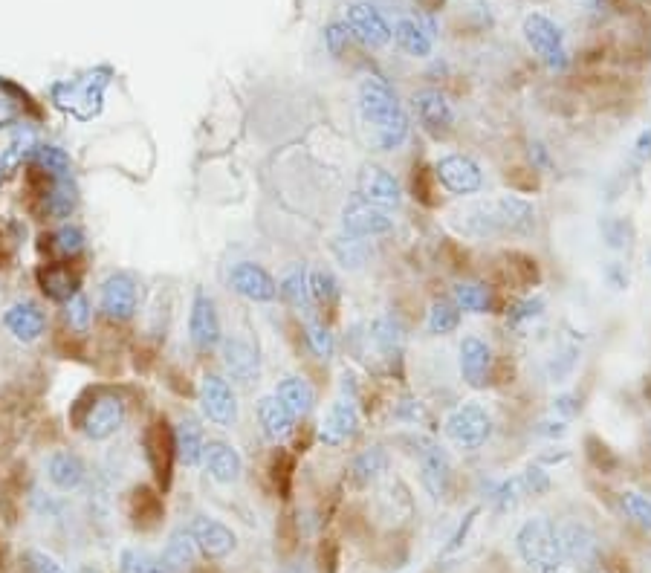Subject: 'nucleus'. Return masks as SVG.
<instances>
[{
    "mask_svg": "<svg viewBox=\"0 0 651 573\" xmlns=\"http://www.w3.org/2000/svg\"><path fill=\"white\" fill-rule=\"evenodd\" d=\"M356 102H359V113L362 122L371 134V148L374 151H397L408 139V116L403 105L397 102L394 87L388 84L385 76L380 73H368L359 87H356Z\"/></svg>",
    "mask_w": 651,
    "mask_h": 573,
    "instance_id": "1",
    "label": "nucleus"
},
{
    "mask_svg": "<svg viewBox=\"0 0 651 573\" xmlns=\"http://www.w3.org/2000/svg\"><path fill=\"white\" fill-rule=\"evenodd\" d=\"M518 556L536 568V571H550V568H562L565 556L559 547V536H556V524L544 516L527 519L516 533Z\"/></svg>",
    "mask_w": 651,
    "mask_h": 573,
    "instance_id": "2",
    "label": "nucleus"
},
{
    "mask_svg": "<svg viewBox=\"0 0 651 573\" xmlns=\"http://www.w3.org/2000/svg\"><path fill=\"white\" fill-rule=\"evenodd\" d=\"M524 41L550 73H562L568 67L570 55L568 47H565V32L553 18H547L542 12L527 15L524 18Z\"/></svg>",
    "mask_w": 651,
    "mask_h": 573,
    "instance_id": "3",
    "label": "nucleus"
},
{
    "mask_svg": "<svg viewBox=\"0 0 651 573\" xmlns=\"http://www.w3.org/2000/svg\"><path fill=\"white\" fill-rule=\"evenodd\" d=\"M443 429L458 449L475 452L487 446V440L492 437V414L481 403H463L446 417Z\"/></svg>",
    "mask_w": 651,
    "mask_h": 573,
    "instance_id": "4",
    "label": "nucleus"
},
{
    "mask_svg": "<svg viewBox=\"0 0 651 573\" xmlns=\"http://www.w3.org/2000/svg\"><path fill=\"white\" fill-rule=\"evenodd\" d=\"M434 180L440 189H446L455 197H472L484 189L481 165L466 154H446L434 163Z\"/></svg>",
    "mask_w": 651,
    "mask_h": 573,
    "instance_id": "5",
    "label": "nucleus"
},
{
    "mask_svg": "<svg viewBox=\"0 0 651 573\" xmlns=\"http://www.w3.org/2000/svg\"><path fill=\"white\" fill-rule=\"evenodd\" d=\"M345 27L351 29V35L362 47H371V50H380L394 38L385 15L368 0H353L345 6Z\"/></svg>",
    "mask_w": 651,
    "mask_h": 573,
    "instance_id": "6",
    "label": "nucleus"
},
{
    "mask_svg": "<svg viewBox=\"0 0 651 573\" xmlns=\"http://www.w3.org/2000/svg\"><path fill=\"white\" fill-rule=\"evenodd\" d=\"M394 229V218L388 215V209H380L374 203H368L365 197L351 194L342 206V232L356 235V238H380Z\"/></svg>",
    "mask_w": 651,
    "mask_h": 573,
    "instance_id": "7",
    "label": "nucleus"
},
{
    "mask_svg": "<svg viewBox=\"0 0 651 573\" xmlns=\"http://www.w3.org/2000/svg\"><path fill=\"white\" fill-rule=\"evenodd\" d=\"M200 409L206 414V420L220 426V429H232L238 423L235 391L220 374H206L200 380Z\"/></svg>",
    "mask_w": 651,
    "mask_h": 573,
    "instance_id": "8",
    "label": "nucleus"
},
{
    "mask_svg": "<svg viewBox=\"0 0 651 573\" xmlns=\"http://www.w3.org/2000/svg\"><path fill=\"white\" fill-rule=\"evenodd\" d=\"M356 194L365 197L368 203L380 206V209H397L403 203V189H400V180L382 168V165L365 163L359 168V177H356Z\"/></svg>",
    "mask_w": 651,
    "mask_h": 573,
    "instance_id": "9",
    "label": "nucleus"
},
{
    "mask_svg": "<svg viewBox=\"0 0 651 573\" xmlns=\"http://www.w3.org/2000/svg\"><path fill=\"white\" fill-rule=\"evenodd\" d=\"M189 533L191 539H194V545H197V550H200L206 559H212V562L226 559V556L238 547L235 530H229L223 521L212 519V516H194V521L189 524Z\"/></svg>",
    "mask_w": 651,
    "mask_h": 573,
    "instance_id": "10",
    "label": "nucleus"
},
{
    "mask_svg": "<svg viewBox=\"0 0 651 573\" xmlns=\"http://www.w3.org/2000/svg\"><path fill=\"white\" fill-rule=\"evenodd\" d=\"M220 359H223V371L226 377L238 385H252L258 382V374H261V359H258V351L241 339V336H226L220 339Z\"/></svg>",
    "mask_w": 651,
    "mask_h": 573,
    "instance_id": "11",
    "label": "nucleus"
},
{
    "mask_svg": "<svg viewBox=\"0 0 651 573\" xmlns=\"http://www.w3.org/2000/svg\"><path fill=\"white\" fill-rule=\"evenodd\" d=\"M189 336L194 342V348L200 351H212L220 345L223 330H220V316H217V304L209 293L197 290L194 301H191L189 313Z\"/></svg>",
    "mask_w": 651,
    "mask_h": 573,
    "instance_id": "12",
    "label": "nucleus"
},
{
    "mask_svg": "<svg viewBox=\"0 0 651 573\" xmlns=\"http://www.w3.org/2000/svg\"><path fill=\"white\" fill-rule=\"evenodd\" d=\"M139 293H136V281L128 273H113L102 281V293H99V307L102 313L113 322H128L136 313Z\"/></svg>",
    "mask_w": 651,
    "mask_h": 573,
    "instance_id": "13",
    "label": "nucleus"
},
{
    "mask_svg": "<svg viewBox=\"0 0 651 573\" xmlns=\"http://www.w3.org/2000/svg\"><path fill=\"white\" fill-rule=\"evenodd\" d=\"M229 287L246 301H258V304H267V301L278 299V284L261 264H252V261H238L232 270H229Z\"/></svg>",
    "mask_w": 651,
    "mask_h": 573,
    "instance_id": "14",
    "label": "nucleus"
},
{
    "mask_svg": "<svg viewBox=\"0 0 651 573\" xmlns=\"http://www.w3.org/2000/svg\"><path fill=\"white\" fill-rule=\"evenodd\" d=\"M145 458L151 464V472L157 478V484L163 487V492L171 487V466L177 458L174 449V432L165 426V420H154L145 432Z\"/></svg>",
    "mask_w": 651,
    "mask_h": 573,
    "instance_id": "15",
    "label": "nucleus"
},
{
    "mask_svg": "<svg viewBox=\"0 0 651 573\" xmlns=\"http://www.w3.org/2000/svg\"><path fill=\"white\" fill-rule=\"evenodd\" d=\"M556 536H559V547H562V556L582 565V568H591L599 559V539L597 533L582 524V521H565L556 527Z\"/></svg>",
    "mask_w": 651,
    "mask_h": 573,
    "instance_id": "16",
    "label": "nucleus"
},
{
    "mask_svg": "<svg viewBox=\"0 0 651 573\" xmlns=\"http://www.w3.org/2000/svg\"><path fill=\"white\" fill-rule=\"evenodd\" d=\"M411 108L417 113V122L432 134V137H443V134H449L452 131V125H455V110L449 105V99L440 93V90H420V93H414V99H411Z\"/></svg>",
    "mask_w": 651,
    "mask_h": 573,
    "instance_id": "17",
    "label": "nucleus"
},
{
    "mask_svg": "<svg viewBox=\"0 0 651 573\" xmlns=\"http://www.w3.org/2000/svg\"><path fill=\"white\" fill-rule=\"evenodd\" d=\"M125 403L116 397V394H105L99 397L90 409H87V417H84V435L87 440H108L113 437L122 423H125Z\"/></svg>",
    "mask_w": 651,
    "mask_h": 573,
    "instance_id": "18",
    "label": "nucleus"
},
{
    "mask_svg": "<svg viewBox=\"0 0 651 573\" xmlns=\"http://www.w3.org/2000/svg\"><path fill=\"white\" fill-rule=\"evenodd\" d=\"M359 429V411L353 406V400H336L330 409H327L325 420L319 426V443H325L330 449L348 443Z\"/></svg>",
    "mask_w": 651,
    "mask_h": 573,
    "instance_id": "19",
    "label": "nucleus"
},
{
    "mask_svg": "<svg viewBox=\"0 0 651 573\" xmlns=\"http://www.w3.org/2000/svg\"><path fill=\"white\" fill-rule=\"evenodd\" d=\"M461 377L472 388H484L492 374V348L481 336H463L461 348Z\"/></svg>",
    "mask_w": 651,
    "mask_h": 573,
    "instance_id": "20",
    "label": "nucleus"
},
{
    "mask_svg": "<svg viewBox=\"0 0 651 573\" xmlns=\"http://www.w3.org/2000/svg\"><path fill=\"white\" fill-rule=\"evenodd\" d=\"M452 481V458L440 446H426L420 452V484L432 495L434 501L446 498Z\"/></svg>",
    "mask_w": 651,
    "mask_h": 573,
    "instance_id": "21",
    "label": "nucleus"
},
{
    "mask_svg": "<svg viewBox=\"0 0 651 573\" xmlns=\"http://www.w3.org/2000/svg\"><path fill=\"white\" fill-rule=\"evenodd\" d=\"M203 464L206 472L212 475L217 484H235L244 475V461L238 455V449L226 440H209L206 452H203Z\"/></svg>",
    "mask_w": 651,
    "mask_h": 573,
    "instance_id": "22",
    "label": "nucleus"
},
{
    "mask_svg": "<svg viewBox=\"0 0 651 573\" xmlns=\"http://www.w3.org/2000/svg\"><path fill=\"white\" fill-rule=\"evenodd\" d=\"M3 325L18 339V342H35L44 328H47V316L38 304L32 301H18L3 313Z\"/></svg>",
    "mask_w": 651,
    "mask_h": 573,
    "instance_id": "23",
    "label": "nucleus"
},
{
    "mask_svg": "<svg viewBox=\"0 0 651 573\" xmlns=\"http://www.w3.org/2000/svg\"><path fill=\"white\" fill-rule=\"evenodd\" d=\"M495 209H498V220H501L504 232H510V235H533L536 232V212L524 197L498 194Z\"/></svg>",
    "mask_w": 651,
    "mask_h": 573,
    "instance_id": "24",
    "label": "nucleus"
},
{
    "mask_svg": "<svg viewBox=\"0 0 651 573\" xmlns=\"http://www.w3.org/2000/svg\"><path fill=\"white\" fill-rule=\"evenodd\" d=\"M128 516L136 530H157L165 516L163 495L151 487H136L128 495Z\"/></svg>",
    "mask_w": 651,
    "mask_h": 573,
    "instance_id": "25",
    "label": "nucleus"
},
{
    "mask_svg": "<svg viewBox=\"0 0 651 573\" xmlns=\"http://www.w3.org/2000/svg\"><path fill=\"white\" fill-rule=\"evenodd\" d=\"M258 423H261L264 437L272 440V443L287 440V437L293 435V429H296V417L287 411V406H284L275 394L258 400Z\"/></svg>",
    "mask_w": 651,
    "mask_h": 573,
    "instance_id": "26",
    "label": "nucleus"
},
{
    "mask_svg": "<svg viewBox=\"0 0 651 573\" xmlns=\"http://www.w3.org/2000/svg\"><path fill=\"white\" fill-rule=\"evenodd\" d=\"M391 32H394L397 47H400L403 53L411 55V58H429V55H432V27H426L423 21H417V18H400V21L391 27Z\"/></svg>",
    "mask_w": 651,
    "mask_h": 573,
    "instance_id": "27",
    "label": "nucleus"
},
{
    "mask_svg": "<svg viewBox=\"0 0 651 573\" xmlns=\"http://www.w3.org/2000/svg\"><path fill=\"white\" fill-rule=\"evenodd\" d=\"M84 475H87V469H84L82 458L76 452H55L53 458L47 461V478H50L55 490H79L84 484Z\"/></svg>",
    "mask_w": 651,
    "mask_h": 573,
    "instance_id": "28",
    "label": "nucleus"
},
{
    "mask_svg": "<svg viewBox=\"0 0 651 573\" xmlns=\"http://www.w3.org/2000/svg\"><path fill=\"white\" fill-rule=\"evenodd\" d=\"M275 397L287 406V411L296 420L307 417L313 411V406H316V391H313V385L304 380V377H284V380H278Z\"/></svg>",
    "mask_w": 651,
    "mask_h": 573,
    "instance_id": "29",
    "label": "nucleus"
},
{
    "mask_svg": "<svg viewBox=\"0 0 651 573\" xmlns=\"http://www.w3.org/2000/svg\"><path fill=\"white\" fill-rule=\"evenodd\" d=\"M174 449H177V461L186 466H197L203 461L206 452V437L203 429L194 417H183L174 429Z\"/></svg>",
    "mask_w": 651,
    "mask_h": 573,
    "instance_id": "30",
    "label": "nucleus"
},
{
    "mask_svg": "<svg viewBox=\"0 0 651 573\" xmlns=\"http://www.w3.org/2000/svg\"><path fill=\"white\" fill-rule=\"evenodd\" d=\"M194 556H197V545L189 530H174L160 556V568L163 573H186L194 565Z\"/></svg>",
    "mask_w": 651,
    "mask_h": 573,
    "instance_id": "31",
    "label": "nucleus"
},
{
    "mask_svg": "<svg viewBox=\"0 0 651 573\" xmlns=\"http://www.w3.org/2000/svg\"><path fill=\"white\" fill-rule=\"evenodd\" d=\"M330 255L336 258V264H342L345 270H362L371 261V246L365 238H356L348 232H339L330 238Z\"/></svg>",
    "mask_w": 651,
    "mask_h": 573,
    "instance_id": "32",
    "label": "nucleus"
},
{
    "mask_svg": "<svg viewBox=\"0 0 651 573\" xmlns=\"http://www.w3.org/2000/svg\"><path fill=\"white\" fill-rule=\"evenodd\" d=\"M38 281H41V290L50 296L53 301H67L73 299L76 293H82V287H79V275L70 273V267H41L38 270Z\"/></svg>",
    "mask_w": 651,
    "mask_h": 573,
    "instance_id": "33",
    "label": "nucleus"
},
{
    "mask_svg": "<svg viewBox=\"0 0 651 573\" xmlns=\"http://www.w3.org/2000/svg\"><path fill=\"white\" fill-rule=\"evenodd\" d=\"M385 469H388V452L382 446H371L353 458L351 481L356 487H371L377 478H382Z\"/></svg>",
    "mask_w": 651,
    "mask_h": 573,
    "instance_id": "34",
    "label": "nucleus"
},
{
    "mask_svg": "<svg viewBox=\"0 0 651 573\" xmlns=\"http://www.w3.org/2000/svg\"><path fill=\"white\" fill-rule=\"evenodd\" d=\"M278 293H281V299L287 301L290 307H296V310H310V307H313V299H310V284H307V273H304L301 264L290 267L287 273L281 275V281H278Z\"/></svg>",
    "mask_w": 651,
    "mask_h": 573,
    "instance_id": "35",
    "label": "nucleus"
},
{
    "mask_svg": "<svg viewBox=\"0 0 651 573\" xmlns=\"http://www.w3.org/2000/svg\"><path fill=\"white\" fill-rule=\"evenodd\" d=\"M371 336H374V345H377L385 356L400 354V348H403V342H406V330H403V325H400L394 316H380V319L371 325Z\"/></svg>",
    "mask_w": 651,
    "mask_h": 573,
    "instance_id": "36",
    "label": "nucleus"
},
{
    "mask_svg": "<svg viewBox=\"0 0 651 573\" xmlns=\"http://www.w3.org/2000/svg\"><path fill=\"white\" fill-rule=\"evenodd\" d=\"M455 304H458V310H466V313H492V307H495V299H492V293H489L487 287H481V284H472V281H461V284H455Z\"/></svg>",
    "mask_w": 651,
    "mask_h": 573,
    "instance_id": "37",
    "label": "nucleus"
},
{
    "mask_svg": "<svg viewBox=\"0 0 651 573\" xmlns=\"http://www.w3.org/2000/svg\"><path fill=\"white\" fill-rule=\"evenodd\" d=\"M76 186H73V180L70 177H61V180H55L53 189L47 191V197H44V209L53 215V218H70L73 215V209H76Z\"/></svg>",
    "mask_w": 651,
    "mask_h": 573,
    "instance_id": "38",
    "label": "nucleus"
},
{
    "mask_svg": "<svg viewBox=\"0 0 651 573\" xmlns=\"http://www.w3.org/2000/svg\"><path fill=\"white\" fill-rule=\"evenodd\" d=\"M461 325V310H458V304L455 301H434L432 310H429V319H426V328L434 336H449V333H455Z\"/></svg>",
    "mask_w": 651,
    "mask_h": 573,
    "instance_id": "39",
    "label": "nucleus"
},
{
    "mask_svg": "<svg viewBox=\"0 0 651 573\" xmlns=\"http://www.w3.org/2000/svg\"><path fill=\"white\" fill-rule=\"evenodd\" d=\"M32 163L38 165L41 171H47L53 180L70 177V157H67L61 148H55V145H35Z\"/></svg>",
    "mask_w": 651,
    "mask_h": 573,
    "instance_id": "40",
    "label": "nucleus"
},
{
    "mask_svg": "<svg viewBox=\"0 0 651 573\" xmlns=\"http://www.w3.org/2000/svg\"><path fill=\"white\" fill-rule=\"evenodd\" d=\"M307 284H310V299L313 304H333L339 299V281L330 270H313L307 275Z\"/></svg>",
    "mask_w": 651,
    "mask_h": 573,
    "instance_id": "41",
    "label": "nucleus"
},
{
    "mask_svg": "<svg viewBox=\"0 0 651 573\" xmlns=\"http://www.w3.org/2000/svg\"><path fill=\"white\" fill-rule=\"evenodd\" d=\"M119 573H163V568H160V559L151 556L148 550L128 547L119 556Z\"/></svg>",
    "mask_w": 651,
    "mask_h": 573,
    "instance_id": "42",
    "label": "nucleus"
},
{
    "mask_svg": "<svg viewBox=\"0 0 651 573\" xmlns=\"http://www.w3.org/2000/svg\"><path fill=\"white\" fill-rule=\"evenodd\" d=\"M84 249V232L79 226H61L53 235V252L58 258L70 261Z\"/></svg>",
    "mask_w": 651,
    "mask_h": 573,
    "instance_id": "43",
    "label": "nucleus"
},
{
    "mask_svg": "<svg viewBox=\"0 0 651 573\" xmlns=\"http://www.w3.org/2000/svg\"><path fill=\"white\" fill-rule=\"evenodd\" d=\"M353 41L356 38L351 35V29L345 27V21H336V24H330L325 29V47L333 58H345V55L351 53Z\"/></svg>",
    "mask_w": 651,
    "mask_h": 573,
    "instance_id": "44",
    "label": "nucleus"
},
{
    "mask_svg": "<svg viewBox=\"0 0 651 573\" xmlns=\"http://www.w3.org/2000/svg\"><path fill=\"white\" fill-rule=\"evenodd\" d=\"M521 495H524V484H521V475H518V478L501 481V484L495 487V492H492V504H495L498 513H510L518 501H521Z\"/></svg>",
    "mask_w": 651,
    "mask_h": 573,
    "instance_id": "45",
    "label": "nucleus"
},
{
    "mask_svg": "<svg viewBox=\"0 0 651 573\" xmlns=\"http://www.w3.org/2000/svg\"><path fill=\"white\" fill-rule=\"evenodd\" d=\"M35 151V137L24 131V134H18V137L9 142V148L3 151V160H0V168L3 171H12V168H18V165L24 163V157Z\"/></svg>",
    "mask_w": 651,
    "mask_h": 573,
    "instance_id": "46",
    "label": "nucleus"
},
{
    "mask_svg": "<svg viewBox=\"0 0 651 573\" xmlns=\"http://www.w3.org/2000/svg\"><path fill=\"white\" fill-rule=\"evenodd\" d=\"M620 501H623L625 513L637 521L643 530H649L651 533V498L640 495V492H623V495H620Z\"/></svg>",
    "mask_w": 651,
    "mask_h": 573,
    "instance_id": "47",
    "label": "nucleus"
},
{
    "mask_svg": "<svg viewBox=\"0 0 651 573\" xmlns=\"http://www.w3.org/2000/svg\"><path fill=\"white\" fill-rule=\"evenodd\" d=\"M307 342L313 348V354L322 356V359H330L333 351H336V342H333V333L319 322V319H310L307 322Z\"/></svg>",
    "mask_w": 651,
    "mask_h": 573,
    "instance_id": "48",
    "label": "nucleus"
},
{
    "mask_svg": "<svg viewBox=\"0 0 651 573\" xmlns=\"http://www.w3.org/2000/svg\"><path fill=\"white\" fill-rule=\"evenodd\" d=\"M272 481H275L278 492L287 498L290 484H293V458H290L284 449H278V452L272 455Z\"/></svg>",
    "mask_w": 651,
    "mask_h": 573,
    "instance_id": "49",
    "label": "nucleus"
},
{
    "mask_svg": "<svg viewBox=\"0 0 651 573\" xmlns=\"http://www.w3.org/2000/svg\"><path fill=\"white\" fill-rule=\"evenodd\" d=\"M21 573H64V568L44 550H27L21 556Z\"/></svg>",
    "mask_w": 651,
    "mask_h": 573,
    "instance_id": "50",
    "label": "nucleus"
},
{
    "mask_svg": "<svg viewBox=\"0 0 651 573\" xmlns=\"http://www.w3.org/2000/svg\"><path fill=\"white\" fill-rule=\"evenodd\" d=\"M542 313H544V299H542V296H530V299L518 301L516 307L510 310L507 322H510V325H521V322L539 319Z\"/></svg>",
    "mask_w": 651,
    "mask_h": 573,
    "instance_id": "51",
    "label": "nucleus"
},
{
    "mask_svg": "<svg viewBox=\"0 0 651 573\" xmlns=\"http://www.w3.org/2000/svg\"><path fill=\"white\" fill-rule=\"evenodd\" d=\"M67 322L76 330H87V325H90V301L84 293H76L67 301Z\"/></svg>",
    "mask_w": 651,
    "mask_h": 573,
    "instance_id": "52",
    "label": "nucleus"
},
{
    "mask_svg": "<svg viewBox=\"0 0 651 573\" xmlns=\"http://www.w3.org/2000/svg\"><path fill=\"white\" fill-rule=\"evenodd\" d=\"M521 484H524V495H544L550 492V475L542 466H527L521 475Z\"/></svg>",
    "mask_w": 651,
    "mask_h": 573,
    "instance_id": "53",
    "label": "nucleus"
},
{
    "mask_svg": "<svg viewBox=\"0 0 651 573\" xmlns=\"http://www.w3.org/2000/svg\"><path fill=\"white\" fill-rule=\"evenodd\" d=\"M478 513H481V507H472V510L466 513V519H463V524L458 527V533H455V536L449 539V547H446V553H455V550H458V547H461L463 542H466V536H469V527L475 524Z\"/></svg>",
    "mask_w": 651,
    "mask_h": 573,
    "instance_id": "54",
    "label": "nucleus"
},
{
    "mask_svg": "<svg viewBox=\"0 0 651 573\" xmlns=\"http://www.w3.org/2000/svg\"><path fill=\"white\" fill-rule=\"evenodd\" d=\"M530 163H533V171H547L553 160H550V154H547V148H544L542 142H533L530 145Z\"/></svg>",
    "mask_w": 651,
    "mask_h": 573,
    "instance_id": "55",
    "label": "nucleus"
},
{
    "mask_svg": "<svg viewBox=\"0 0 651 573\" xmlns=\"http://www.w3.org/2000/svg\"><path fill=\"white\" fill-rule=\"evenodd\" d=\"M579 400L573 397V394H559L556 400H553V411H559V414H565V417H573V414H579Z\"/></svg>",
    "mask_w": 651,
    "mask_h": 573,
    "instance_id": "56",
    "label": "nucleus"
},
{
    "mask_svg": "<svg viewBox=\"0 0 651 573\" xmlns=\"http://www.w3.org/2000/svg\"><path fill=\"white\" fill-rule=\"evenodd\" d=\"M319 562H322V573H336V545L333 542H325L319 547Z\"/></svg>",
    "mask_w": 651,
    "mask_h": 573,
    "instance_id": "57",
    "label": "nucleus"
},
{
    "mask_svg": "<svg viewBox=\"0 0 651 573\" xmlns=\"http://www.w3.org/2000/svg\"><path fill=\"white\" fill-rule=\"evenodd\" d=\"M568 432V423L565 420H544V423H539V435H547V437H562Z\"/></svg>",
    "mask_w": 651,
    "mask_h": 573,
    "instance_id": "58",
    "label": "nucleus"
},
{
    "mask_svg": "<svg viewBox=\"0 0 651 573\" xmlns=\"http://www.w3.org/2000/svg\"><path fill=\"white\" fill-rule=\"evenodd\" d=\"M634 154L640 157V160H651V125L637 137V145H634Z\"/></svg>",
    "mask_w": 651,
    "mask_h": 573,
    "instance_id": "59",
    "label": "nucleus"
},
{
    "mask_svg": "<svg viewBox=\"0 0 651 573\" xmlns=\"http://www.w3.org/2000/svg\"><path fill=\"white\" fill-rule=\"evenodd\" d=\"M15 116H18V110L12 108V102H9V99H0V128L12 125Z\"/></svg>",
    "mask_w": 651,
    "mask_h": 573,
    "instance_id": "60",
    "label": "nucleus"
},
{
    "mask_svg": "<svg viewBox=\"0 0 651 573\" xmlns=\"http://www.w3.org/2000/svg\"><path fill=\"white\" fill-rule=\"evenodd\" d=\"M417 3H420L426 12H437V9H443V3H446V0H417Z\"/></svg>",
    "mask_w": 651,
    "mask_h": 573,
    "instance_id": "61",
    "label": "nucleus"
},
{
    "mask_svg": "<svg viewBox=\"0 0 651 573\" xmlns=\"http://www.w3.org/2000/svg\"><path fill=\"white\" fill-rule=\"evenodd\" d=\"M542 573H565L562 568H550V571H542Z\"/></svg>",
    "mask_w": 651,
    "mask_h": 573,
    "instance_id": "62",
    "label": "nucleus"
},
{
    "mask_svg": "<svg viewBox=\"0 0 651 573\" xmlns=\"http://www.w3.org/2000/svg\"><path fill=\"white\" fill-rule=\"evenodd\" d=\"M82 573H102V571H96V568H84Z\"/></svg>",
    "mask_w": 651,
    "mask_h": 573,
    "instance_id": "63",
    "label": "nucleus"
},
{
    "mask_svg": "<svg viewBox=\"0 0 651 573\" xmlns=\"http://www.w3.org/2000/svg\"><path fill=\"white\" fill-rule=\"evenodd\" d=\"M649 267H651V252H649Z\"/></svg>",
    "mask_w": 651,
    "mask_h": 573,
    "instance_id": "64",
    "label": "nucleus"
}]
</instances>
